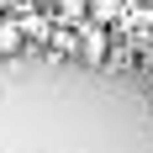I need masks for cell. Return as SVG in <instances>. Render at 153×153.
<instances>
[{
  "label": "cell",
  "instance_id": "obj_1",
  "mask_svg": "<svg viewBox=\"0 0 153 153\" xmlns=\"http://www.w3.org/2000/svg\"><path fill=\"white\" fill-rule=\"evenodd\" d=\"M111 58V27L79 21V63H106Z\"/></svg>",
  "mask_w": 153,
  "mask_h": 153
},
{
  "label": "cell",
  "instance_id": "obj_2",
  "mask_svg": "<svg viewBox=\"0 0 153 153\" xmlns=\"http://www.w3.org/2000/svg\"><path fill=\"white\" fill-rule=\"evenodd\" d=\"M21 48H27V32H21V21H16V16H0V63H11Z\"/></svg>",
  "mask_w": 153,
  "mask_h": 153
},
{
  "label": "cell",
  "instance_id": "obj_3",
  "mask_svg": "<svg viewBox=\"0 0 153 153\" xmlns=\"http://www.w3.org/2000/svg\"><path fill=\"white\" fill-rule=\"evenodd\" d=\"M58 21H69V27H79V21H85V16H90V0H58Z\"/></svg>",
  "mask_w": 153,
  "mask_h": 153
},
{
  "label": "cell",
  "instance_id": "obj_4",
  "mask_svg": "<svg viewBox=\"0 0 153 153\" xmlns=\"http://www.w3.org/2000/svg\"><path fill=\"white\" fill-rule=\"evenodd\" d=\"M116 5H122V0H90V16H85V21H100V27H116Z\"/></svg>",
  "mask_w": 153,
  "mask_h": 153
}]
</instances>
